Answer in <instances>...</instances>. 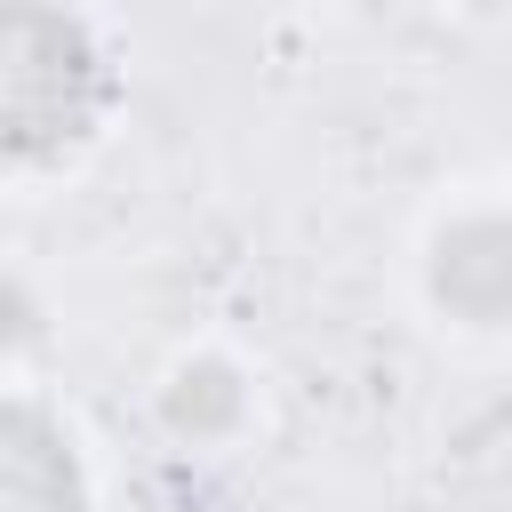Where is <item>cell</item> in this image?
<instances>
[{
	"label": "cell",
	"instance_id": "cell-4",
	"mask_svg": "<svg viewBox=\"0 0 512 512\" xmlns=\"http://www.w3.org/2000/svg\"><path fill=\"white\" fill-rule=\"evenodd\" d=\"M168 424L184 432V440H208V432H224L232 416H240V384H232V368L224 360H192V368H176L168 376Z\"/></svg>",
	"mask_w": 512,
	"mask_h": 512
},
{
	"label": "cell",
	"instance_id": "cell-2",
	"mask_svg": "<svg viewBox=\"0 0 512 512\" xmlns=\"http://www.w3.org/2000/svg\"><path fill=\"white\" fill-rule=\"evenodd\" d=\"M0 512H80L72 440L24 400H0Z\"/></svg>",
	"mask_w": 512,
	"mask_h": 512
},
{
	"label": "cell",
	"instance_id": "cell-3",
	"mask_svg": "<svg viewBox=\"0 0 512 512\" xmlns=\"http://www.w3.org/2000/svg\"><path fill=\"white\" fill-rule=\"evenodd\" d=\"M432 288L448 312L464 320H496L504 296H512V256H504V224L496 216H464L440 232V264H432Z\"/></svg>",
	"mask_w": 512,
	"mask_h": 512
},
{
	"label": "cell",
	"instance_id": "cell-1",
	"mask_svg": "<svg viewBox=\"0 0 512 512\" xmlns=\"http://www.w3.org/2000/svg\"><path fill=\"white\" fill-rule=\"evenodd\" d=\"M104 56L80 16L0 0V160H56L96 128Z\"/></svg>",
	"mask_w": 512,
	"mask_h": 512
}]
</instances>
